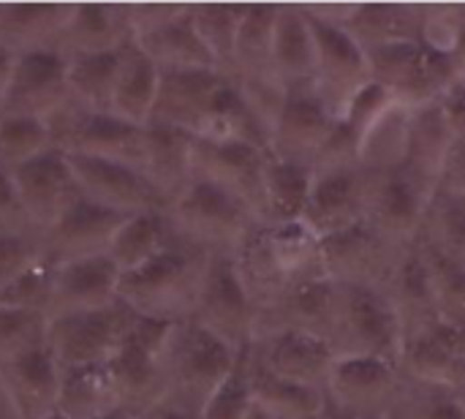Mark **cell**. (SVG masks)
I'll return each mask as SVG.
<instances>
[{"label": "cell", "instance_id": "2", "mask_svg": "<svg viewBox=\"0 0 465 419\" xmlns=\"http://www.w3.org/2000/svg\"><path fill=\"white\" fill-rule=\"evenodd\" d=\"M240 354L242 352H234L199 322H177L163 352V371L169 384L166 404L202 414L204 404L232 376Z\"/></svg>", "mask_w": 465, "mask_h": 419}, {"label": "cell", "instance_id": "26", "mask_svg": "<svg viewBox=\"0 0 465 419\" xmlns=\"http://www.w3.org/2000/svg\"><path fill=\"white\" fill-rule=\"evenodd\" d=\"M403 357L409 368L430 384L465 387V330L447 322H433L414 341L406 344Z\"/></svg>", "mask_w": 465, "mask_h": 419}, {"label": "cell", "instance_id": "47", "mask_svg": "<svg viewBox=\"0 0 465 419\" xmlns=\"http://www.w3.org/2000/svg\"><path fill=\"white\" fill-rule=\"evenodd\" d=\"M0 234H35L16 191L11 183V175L5 169H0Z\"/></svg>", "mask_w": 465, "mask_h": 419}, {"label": "cell", "instance_id": "1", "mask_svg": "<svg viewBox=\"0 0 465 419\" xmlns=\"http://www.w3.org/2000/svg\"><path fill=\"white\" fill-rule=\"evenodd\" d=\"M210 254L177 232L144 267L120 275L117 297L139 316L185 322L193 316Z\"/></svg>", "mask_w": 465, "mask_h": 419}, {"label": "cell", "instance_id": "49", "mask_svg": "<svg viewBox=\"0 0 465 419\" xmlns=\"http://www.w3.org/2000/svg\"><path fill=\"white\" fill-rule=\"evenodd\" d=\"M425 419H465V406L460 398H436L428 406Z\"/></svg>", "mask_w": 465, "mask_h": 419}, {"label": "cell", "instance_id": "41", "mask_svg": "<svg viewBox=\"0 0 465 419\" xmlns=\"http://www.w3.org/2000/svg\"><path fill=\"white\" fill-rule=\"evenodd\" d=\"M46 150H52V134L46 123L25 117L0 120V169L14 172Z\"/></svg>", "mask_w": 465, "mask_h": 419}, {"label": "cell", "instance_id": "60", "mask_svg": "<svg viewBox=\"0 0 465 419\" xmlns=\"http://www.w3.org/2000/svg\"><path fill=\"white\" fill-rule=\"evenodd\" d=\"M384 419H395V417H384Z\"/></svg>", "mask_w": 465, "mask_h": 419}, {"label": "cell", "instance_id": "16", "mask_svg": "<svg viewBox=\"0 0 465 419\" xmlns=\"http://www.w3.org/2000/svg\"><path fill=\"white\" fill-rule=\"evenodd\" d=\"M68 164L74 169L76 185L84 199L117 210L123 215L136 213H169V205L158 196V191L147 183V177L131 166L84 158V155H68Z\"/></svg>", "mask_w": 465, "mask_h": 419}, {"label": "cell", "instance_id": "56", "mask_svg": "<svg viewBox=\"0 0 465 419\" xmlns=\"http://www.w3.org/2000/svg\"><path fill=\"white\" fill-rule=\"evenodd\" d=\"M46 419H65V417H60V414H52V417H46Z\"/></svg>", "mask_w": 465, "mask_h": 419}, {"label": "cell", "instance_id": "58", "mask_svg": "<svg viewBox=\"0 0 465 419\" xmlns=\"http://www.w3.org/2000/svg\"><path fill=\"white\" fill-rule=\"evenodd\" d=\"M313 419H324V414H319V417H313Z\"/></svg>", "mask_w": 465, "mask_h": 419}, {"label": "cell", "instance_id": "59", "mask_svg": "<svg viewBox=\"0 0 465 419\" xmlns=\"http://www.w3.org/2000/svg\"><path fill=\"white\" fill-rule=\"evenodd\" d=\"M460 199H463V202H465V194H463V196H460Z\"/></svg>", "mask_w": 465, "mask_h": 419}, {"label": "cell", "instance_id": "57", "mask_svg": "<svg viewBox=\"0 0 465 419\" xmlns=\"http://www.w3.org/2000/svg\"><path fill=\"white\" fill-rule=\"evenodd\" d=\"M134 419H150V414H142V417H134Z\"/></svg>", "mask_w": 465, "mask_h": 419}, {"label": "cell", "instance_id": "46", "mask_svg": "<svg viewBox=\"0 0 465 419\" xmlns=\"http://www.w3.org/2000/svg\"><path fill=\"white\" fill-rule=\"evenodd\" d=\"M41 259L38 237L33 234H0V289L16 281Z\"/></svg>", "mask_w": 465, "mask_h": 419}, {"label": "cell", "instance_id": "53", "mask_svg": "<svg viewBox=\"0 0 465 419\" xmlns=\"http://www.w3.org/2000/svg\"><path fill=\"white\" fill-rule=\"evenodd\" d=\"M248 419H275V417H270L264 409H259L256 404H251V412H248Z\"/></svg>", "mask_w": 465, "mask_h": 419}, {"label": "cell", "instance_id": "18", "mask_svg": "<svg viewBox=\"0 0 465 419\" xmlns=\"http://www.w3.org/2000/svg\"><path fill=\"white\" fill-rule=\"evenodd\" d=\"M117 286H120V273L106 256L54 264L46 319L54 322V319H65L76 314L104 311L120 300Z\"/></svg>", "mask_w": 465, "mask_h": 419}, {"label": "cell", "instance_id": "28", "mask_svg": "<svg viewBox=\"0 0 465 419\" xmlns=\"http://www.w3.org/2000/svg\"><path fill=\"white\" fill-rule=\"evenodd\" d=\"M139 49L155 63L158 71H204V68H218L213 60L210 49L199 38L193 19H191V5H185L177 16L163 22L147 35L136 38ZM221 71V68H218Z\"/></svg>", "mask_w": 465, "mask_h": 419}, {"label": "cell", "instance_id": "11", "mask_svg": "<svg viewBox=\"0 0 465 419\" xmlns=\"http://www.w3.org/2000/svg\"><path fill=\"white\" fill-rule=\"evenodd\" d=\"M338 117L324 106L313 82L289 85L283 90V104L270 131V153L283 161L305 164L313 169L316 158L332 139Z\"/></svg>", "mask_w": 465, "mask_h": 419}, {"label": "cell", "instance_id": "44", "mask_svg": "<svg viewBox=\"0 0 465 419\" xmlns=\"http://www.w3.org/2000/svg\"><path fill=\"white\" fill-rule=\"evenodd\" d=\"M52 281H54V264L41 256L16 281H11L5 289H0V308L33 311V314L46 316L49 297H52Z\"/></svg>", "mask_w": 465, "mask_h": 419}, {"label": "cell", "instance_id": "32", "mask_svg": "<svg viewBox=\"0 0 465 419\" xmlns=\"http://www.w3.org/2000/svg\"><path fill=\"white\" fill-rule=\"evenodd\" d=\"M248 384L251 398L259 409H264L275 419H313L324 414V395L322 390L302 387L275 376L259 357L251 354L248 360Z\"/></svg>", "mask_w": 465, "mask_h": 419}, {"label": "cell", "instance_id": "31", "mask_svg": "<svg viewBox=\"0 0 465 419\" xmlns=\"http://www.w3.org/2000/svg\"><path fill=\"white\" fill-rule=\"evenodd\" d=\"M425 19L428 14L414 5H354L349 8L343 27L360 41V46L376 49L387 44H403V41H422L425 35Z\"/></svg>", "mask_w": 465, "mask_h": 419}, {"label": "cell", "instance_id": "37", "mask_svg": "<svg viewBox=\"0 0 465 419\" xmlns=\"http://www.w3.org/2000/svg\"><path fill=\"white\" fill-rule=\"evenodd\" d=\"M172 237V218L169 213H136L131 215L114 234L106 259L117 267L120 275H128L144 267L153 256L163 251Z\"/></svg>", "mask_w": 465, "mask_h": 419}, {"label": "cell", "instance_id": "25", "mask_svg": "<svg viewBox=\"0 0 465 419\" xmlns=\"http://www.w3.org/2000/svg\"><path fill=\"white\" fill-rule=\"evenodd\" d=\"M430 199L433 196L401 166L390 172H376V183H368L365 221L379 232L406 234L420 226L425 205Z\"/></svg>", "mask_w": 465, "mask_h": 419}, {"label": "cell", "instance_id": "29", "mask_svg": "<svg viewBox=\"0 0 465 419\" xmlns=\"http://www.w3.org/2000/svg\"><path fill=\"white\" fill-rule=\"evenodd\" d=\"M272 71L275 79L289 85L313 82L316 76V38L305 8L278 5L272 30Z\"/></svg>", "mask_w": 465, "mask_h": 419}, {"label": "cell", "instance_id": "19", "mask_svg": "<svg viewBox=\"0 0 465 419\" xmlns=\"http://www.w3.org/2000/svg\"><path fill=\"white\" fill-rule=\"evenodd\" d=\"M368 205V180L354 169H327L316 172L302 224L319 237L338 234L365 221Z\"/></svg>", "mask_w": 465, "mask_h": 419}, {"label": "cell", "instance_id": "34", "mask_svg": "<svg viewBox=\"0 0 465 419\" xmlns=\"http://www.w3.org/2000/svg\"><path fill=\"white\" fill-rule=\"evenodd\" d=\"M128 44H123L120 49H112V52L65 60L68 90H71V101L76 106H82L87 112L109 115L114 87H117V79H120V71L125 63Z\"/></svg>", "mask_w": 465, "mask_h": 419}, {"label": "cell", "instance_id": "20", "mask_svg": "<svg viewBox=\"0 0 465 419\" xmlns=\"http://www.w3.org/2000/svg\"><path fill=\"white\" fill-rule=\"evenodd\" d=\"M0 393L14 419H46L57 414L60 368L49 349L0 365Z\"/></svg>", "mask_w": 465, "mask_h": 419}, {"label": "cell", "instance_id": "33", "mask_svg": "<svg viewBox=\"0 0 465 419\" xmlns=\"http://www.w3.org/2000/svg\"><path fill=\"white\" fill-rule=\"evenodd\" d=\"M316 172L305 164L283 161L270 153L264 164V210L262 224H292L302 221L313 191Z\"/></svg>", "mask_w": 465, "mask_h": 419}, {"label": "cell", "instance_id": "22", "mask_svg": "<svg viewBox=\"0 0 465 419\" xmlns=\"http://www.w3.org/2000/svg\"><path fill=\"white\" fill-rule=\"evenodd\" d=\"M259 360L286 382L322 390V384H330L338 354L327 338L300 327H289L270 341L267 352L259 354Z\"/></svg>", "mask_w": 465, "mask_h": 419}, {"label": "cell", "instance_id": "43", "mask_svg": "<svg viewBox=\"0 0 465 419\" xmlns=\"http://www.w3.org/2000/svg\"><path fill=\"white\" fill-rule=\"evenodd\" d=\"M428 259L439 319L465 330V264L450 259L444 251H433Z\"/></svg>", "mask_w": 465, "mask_h": 419}, {"label": "cell", "instance_id": "55", "mask_svg": "<svg viewBox=\"0 0 465 419\" xmlns=\"http://www.w3.org/2000/svg\"><path fill=\"white\" fill-rule=\"evenodd\" d=\"M460 404H463V406H465V387H463V390H460Z\"/></svg>", "mask_w": 465, "mask_h": 419}, {"label": "cell", "instance_id": "15", "mask_svg": "<svg viewBox=\"0 0 465 419\" xmlns=\"http://www.w3.org/2000/svg\"><path fill=\"white\" fill-rule=\"evenodd\" d=\"M14 191L41 237L74 202L82 199V191L76 185L74 169L68 164V155L60 150H46L44 155L27 161L25 166L8 172Z\"/></svg>", "mask_w": 465, "mask_h": 419}, {"label": "cell", "instance_id": "21", "mask_svg": "<svg viewBox=\"0 0 465 419\" xmlns=\"http://www.w3.org/2000/svg\"><path fill=\"white\" fill-rule=\"evenodd\" d=\"M134 38L128 5H101V3H84L71 5L68 19L54 41V49L63 60L84 57V55H101L120 49Z\"/></svg>", "mask_w": 465, "mask_h": 419}, {"label": "cell", "instance_id": "27", "mask_svg": "<svg viewBox=\"0 0 465 419\" xmlns=\"http://www.w3.org/2000/svg\"><path fill=\"white\" fill-rule=\"evenodd\" d=\"M68 11V3H0V46L14 57L52 52Z\"/></svg>", "mask_w": 465, "mask_h": 419}, {"label": "cell", "instance_id": "8", "mask_svg": "<svg viewBox=\"0 0 465 419\" xmlns=\"http://www.w3.org/2000/svg\"><path fill=\"white\" fill-rule=\"evenodd\" d=\"M134 311L117 300L114 305L93 314H76L49 322L46 349L60 371L109 365L125 344Z\"/></svg>", "mask_w": 465, "mask_h": 419}, {"label": "cell", "instance_id": "14", "mask_svg": "<svg viewBox=\"0 0 465 419\" xmlns=\"http://www.w3.org/2000/svg\"><path fill=\"white\" fill-rule=\"evenodd\" d=\"M131 215L101 207V205L82 196L38 237L41 256L49 259L52 264L106 256L117 229Z\"/></svg>", "mask_w": 465, "mask_h": 419}, {"label": "cell", "instance_id": "17", "mask_svg": "<svg viewBox=\"0 0 465 419\" xmlns=\"http://www.w3.org/2000/svg\"><path fill=\"white\" fill-rule=\"evenodd\" d=\"M226 79H229L226 71H218V68L161 71L158 95H155L147 125L177 128V131L196 136Z\"/></svg>", "mask_w": 465, "mask_h": 419}, {"label": "cell", "instance_id": "24", "mask_svg": "<svg viewBox=\"0 0 465 419\" xmlns=\"http://www.w3.org/2000/svg\"><path fill=\"white\" fill-rule=\"evenodd\" d=\"M327 387L338 398V409L371 419L368 414L376 412L387 398H392L398 387L395 365L379 357H362V354L338 357Z\"/></svg>", "mask_w": 465, "mask_h": 419}, {"label": "cell", "instance_id": "39", "mask_svg": "<svg viewBox=\"0 0 465 419\" xmlns=\"http://www.w3.org/2000/svg\"><path fill=\"white\" fill-rule=\"evenodd\" d=\"M411 112L414 109L392 104L360 139V161H365L373 172L398 169L411 142Z\"/></svg>", "mask_w": 465, "mask_h": 419}, {"label": "cell", "instance_id": "30", "mask_svg": "<svg viewBox=\"0 0 465 419\" xmlns=\"http://www.w3.org/2000/svg\"><path fill=\"white\" fill-rule=\"evenodd\" d=\"M191 142L193 136L177 128L147 125V150L142 175L169 205L191 185Z\"/></svg>", "mask_w": 465, "mask_h": 419}, {"label": "cell", "instance_id": "12", "mask_svg": "<svg viewBox=\"0 0 465 419\" xmlns=\"http://www.w3.org/2000/svg\"><path fill=\"white\" fill-rule=\"evenodd\" d=\"M270 153L245 142H191V180L213 183L251 207L256 221L264 210V164Z\"/></svg>", "mask_w": 465, "mask_h": 419}, {"label": "cell", "instance_id": "54", "mask_svg": "<svg viewBox=\"0 0 465 419\" xmlns=\"http://www.w3.org/2000/svg\"><path fill=\"white\" fill-rule=\"evenodd\" d=\"M104 419H134L128 412H123V409H117V412H112V414H106Z\"/></svg>", "mask_w": 465, "mask_h": 419}, {"label": "cell", "instance_id": "5", "mask_svg": "<svg viewBox=\"0 0 465 419\" xmlns=\"http://www.w3.org/2000/svg\"><path fill=\"white\" fill-rule=\"evenodd\" d=\"M371 79L406 109H422L441 101L458 79V63L425 41H403L368 49Z\"/></svg>", "mask_w": 465, "mask_h": 419}, {"label": "cell", "instance_id": "50", "mask_svg": "<svg viewBox=\"0 0 465 419\" xmlns=\"http://www.w3.org/2000/svg\"><path fill=\"white\" fill-rule=\"evenodd\" d=\"M150 419H202L199 414H193V412H185V409H180V406H172V404H158L153 412H147Z\"/></svg>", "mask_w": 465, "mask_h": 419}, {"label": "cell", "instance_id": "52", "mask_svg": "<svg viewBox=\"0 0 465 419\" xmlns=\"http://www.w3.org/2000/svg\"><path fill=\"white\" fill-rule=\"evenodd\" d=\"M324 419H365V417H357V414H349V412H343V409H338V406H324Z\"/></svg>", "mask_w": 465, "mask_h": 419}, {"label": "cell", "instance_id": "3", "mask_svg": "<svg viewBox=\"0 0 465 419\" xmlns=\"http://www.w3.org/2000/svg\"><path fill=\"white\" fill-rule=\"evenodd\" d=\"M330 344L338 357H379L390 365L403 360V319L373 286H338Z\"/></svg>", "mask_w": 465, "mask_h": 419}, {"label": "cell", "instance_id": "51", "mask_svg": "<svg viewBox=\"0 0 465 419\" xmlns=\"http://www.w3.org/2000/svg\"><path fill=\"white\" fill-rule=\"evenodd\" d=\"M14 65H16V57L0 46V104H3V98H5V90H8V82H11Z\"/></svg>", "mask_w": 465, "mask_h": 419}, {"label": "cell", "instance_id": "48", "mask_svg": "<svg viewBox=\"0 0 465 419\" xmlns=\"http://www.w3.org/2000/svg\"><path fill=\"white\" fill-rule=\"evenodd\" d=\"M439 188L447 196H463L465 194V134H452V139L447 145L441 172H439Z\"/></svg>", "mask_w": 465, "mask_h": 419}, {"label": "cell", "instance_id": "9", "mask_svg": "<svg viewBox=\"0 0 465 419\" xmlns=\"http://www.w3.org/2000/svg\"><path fill=\"white\" fill-rule=\"evenodd\" d=\"M313 38H316V76L313 87L332 117L341 120L351 95L371 82V63L368 52L360 41L343 27V22L322 16L305 8Z\"/></svg>", "mask_w": 465, "mask_h": 419}, {"label": "cell", "instance_id": "7", "mask_svg": "<svg viewBox=\"0 0 465 419\" xmlns=\"http://www.w3.org/2000/svg\"><path fill=\"white\" fill-rule=\"evenodd\" d=\"M191 319L229 344L234 352H245L253 346V300L240 278L232 254H210Z\"/></svg>", "mask_w": 465, "mask_h": 419}, {"label": "cell", "instance_id": "40", "mask_svg": "<svg viewBox=\"0 0 465 419\" xmlns=\"http://www.w3.org/2000/svg\"><path fill=\"white\" fill-rule=\"evenodd\" d=\"M242 14L245 5H191L193 27L221 71L223 65L234 63V44Z\"/></svg>", "mask_w": 465, "mask_h": 419}, {"label": "cell", "instance_id": "23", "mask_svg": "<svg viewBox=\"0 0 465 419\" xmlns=\"http://www.w3.org/2000/svg\"><path fill=\"white\" fill-rule=\"evenodd\" d=\"M381 232L368 221L322 240V267L338 286H373L381 273Z\"/></svg>", "mask_w": 465, "mask_h": 419}, {"label": "cell", "instance_id": "38", "mask_svg": "<svg viewBox=\"0 0 465 419\" xmlns=\"http://www.w3.org/2000/svg\"><path fill=\"white\" fill-rule=\"evenodd\" d=\"M275 14L278 5H245L234 44V65L251 74V82H278L272 71Z\"/></svg>", "mask_w": 465, "mask_h": 419}, {"label": "cell", "instance_id": "45", "mask_svg": "<svg viewBox=\"0 0 465 419\" xmlns=\"http://www.w3.org/2000/svg\"><path fill=\"white\" fill-rule=\"evenodd\" d=\"M253 349V346H251ZM251 349H245L232 371V376L215 390V395L204 404L202 419H248L251 412V384H248V360Z\"/></svg>", "mask_w": 465, "mask_h": 419}, {"label": "cell", "instance_id": "35", "mask_svg": "<svg viewBox=\"0 0 465 419\" xmlns=\"http://www.w3.org/2000/svg\"><path fill=\"white\" fill-rule=\"evenodd\" d=\"M158 82H161V71L155 68V63L139 49L136 38H131L128 52H125V63L114 87V98H112V109L109 115L131 123V125H147L150 115H153V104L158 95Z\"/></svg>", "mask_w": 465, "mask_h": 419}, {"label": "cell", "instance_id": "4", "mask_svg": "<svg viewBox=\"0 0 465 419\" xmlns=\"http://www.w3.org/2000/svg\"><path fill=\"white\" fill-rule=\"evenodd\" d=\"M177 322L150 319L134 314L123 349L109 363V376L117 404L131 417H142L166 401L169 384L163 371V352Z\"/></svg>", "mask_w": 465, "mask_h": 419}, {"label": "cell", "instance_id": "36", "mask_svg": "<svg viewBox=\"0 0 465 419\" xmlns=\"http://www.w3.org/2000/svg\"><path fill=\"white\" fill-rule=\"evenodd\" d=\"M117 409L120 404L109 376V365L60 371V398H57L60 417L104 419Z\"/></svg>", "mask_w": 465, "mask_h": 419}, {"label": "cell", "instance_id": "42", "mask_svg": "<svg viewBox=\"0 0 465 419\" xmlns=\"http://www.w3.org/2000/svg\"><path fill=\"white\" fill-rule=\"evenodd\" d=\"M49 319L33 311L0 308V365L46 349Z\"/></svg>", "mask_w": 465, "mask_h": 419}, {"label": "cell", "instance_id": "13", "mask_svg": "<svg viewBox=\"0 0 465 419\" xmlns=\"http://www.w3.org/2000/svg\"><path fill=\"white\" fill-rule=\"evenodd\" d=\"M71 104L65 60L57 52H33L16 57L5 98L0 104L3 117H25L49 123Z\"/></svg>", "mask_w": 465, "mask_h": 419}, {"label": "cell", "instance_id": "10", "mask_svg": "<svg viewBox=\"0 0 465 419\" xmlns=\"http://www.w3.org/2000/svg\"><path fill=\"white\" fill-rule=\"evenodd\" d=\"M169 218L183 237L202 248L240 245L251 226L259 224L245 202L204 180H191V185L174 199Z\"/></svg>", "mask_w": 465, "mask_h": 419}, {"label": "cell", "instance_id": "6", "mask_svg": "<svg viewBox=\"0 0 465 419\" xmlns=\"http://www.w3.org/2000/svg\"><path fill=\"white\" fill-rule=\"evenodd\" d=\"M52 147L65 155L112 161L142 172L147 150V125H131L114 115H98L74 101L49 123Z\"/></svg>", "mask_w": 465, "mask_h": 419}]
</instances>
